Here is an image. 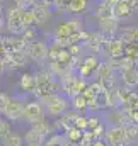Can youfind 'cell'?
I'll use <instances>...</instances> for the list:
<instances>
[{"label":"cell","mask_w":138,"mask_h":146,"mask_svg":"<svg viewBox=\"0 0 138 146\" xmlns=\"http://www.w3.org/2000/svg\"><path fill=\"white\" fill-rule=\"evenodd\" d=\"M84 22L78 15H72V17H67V19H62L58 21L55 26H53V42H56L58 46L62 48H68V39L72 37V34L78 33V31H84Z\"/></svg>","instance_id":"obj_1"},{"label":"cell","mask_w":138,"mask_h":146,"mask_svg":"<svg viewBox=\"0 0 138 146\" xmlns=\"http://www.w3.org/2000/svg\"><path fill=\"white\" fill-rule=\"evenodd\" d=\"M36 78V92L34 97L36 99H44L55 92H60V80L50 72L48 68H41L34 73Z\"/></svg>","instance_id":"obj_2"},{"label":"cell","mask_w":138,"mask_h":146,"mask_svg":"<svg viewBox=\"0 0 138 146\" xmlns=\"http://www.w3.org/2000/svg\"><path fill=\"white\" fill-rule=\"evenodd\" d=\"M41 104L44 107L46 115H50V117H60L70 109V99L62 92H55V94L41 99Z\"/></svg>","instance_id":"obj_3"},{"label":"cell","mask_w":138,"mask_h":146,"mask_svg":"<svg viewBox=\"0 0 138 146\" xmlns=\"http://www.w3.org/2000/svg\"><path fill=\"white\" fill-rule=\"evenodd\" d=\"M101 60H99V54H90V53H85V54H82L78 60H77V63H75V66H73V72L77 73L78 76H82V78H90L92 75H96L97 70H99V66H101Z\"/></svg>","instance_id":"obj_4"},{"label":"cell","mask_w":138,"mask_h":146,"mask_svg":"<svg viewBox=\"0 0 138 146\" xmlns=\"http://www.w3.org/2000/svg\"><path fill=\"white\" fill-rule=\"evenodd\" d=\"M89 85V82L82 76H78L75 72L68 73L67 76H63L60 80V90L62 94H65L67 97H72V95H77V94H82V90Z\"/></svg>","instance_id":"obj_5"},{"label":"cell","mask_w":138,"mask_h":146,"mask_svg":"<svg viewBox=\"0 0 138 146\" xmlns=\"http://www.w3.org/2000/svg\"><path fill=\"white\" fill-rule=\"evenodd\" d=\"M5 29L9 31L10 36H21L24 31V24H22V10L15 5L9 7L5 12Z\"/></svg>","instance_id":"obj_6"},{"label":"cell","mask_w":138,"mask_h":146,"mask_svg":"<svg viewBox=\"0 0 138 146\" xmlns=\"http://www.w3.org/2000/svg\"><path fill=\"white\" fill-rule=\"evenodd\" d=\"M26 54L31 61H34L38 65L44 63L48 60V41L46 39H34L31 42H27L26 46Z\"/></svg>","instance_id":"obj_7"},{"label":"cell","mask_w":138,"mask_h":146,"mask_svg":"<svg viewBox=\"0 0 138 146\" xmlns=\"http://www.w3.org/2000/svg\"><path fill=\"white\" fill-rule=\"evenodd\" d=\"M104 42H106V36L97 29H87V37L84 39L82 46H84V51L85 53H90V54H101L104 49Z\"/></svg>","instance_id":"obj_8"},{"label":"cell","mask_w":138,"mask_h":146,"mask_svg":"<svg viewBox=\"0 0 138 146\" xmlns=\"http://www.w3.org/2000/svg\"><path fill=\"white\" fill-rule=\"evenodd\" d=\"M22 119L29 124H33L36 121H41V119H46V112H44V107L41 104L39 99H34V100H29L24 104V110H22Z\"/></svg>","instance_id":"obj_9"},{"label":"cell","mask_w":138,"mask_h":146,"mask_svg":"<svg viewBox=\"0 0 138 146\" xmlns=\"http://www.w3.org/2000/svg\"><path fill=\"white\" fill-rule=\"evenodd\" d=\"M24 104H26V102H22L21 99H17V97H10L9 102H7V106H5V109H3V112H2V115H3L7 121H10V122H17V121H21V119H22Z\"/></svg>","instance_id":"obj_10"},{"label":"cell","mask_w":138,"mask_h":146,"mask_svg":"<svg viewBox=\"0 0 138 146\" xmlns=\"http://www.w3.org/2000/svg\"><path fill=\"white\" fill-rule=\"evenodd\" d=\"M125 41L119 36H111L106 37V42H104V49L102 53L107 58H116V56H125Z\"/></svg>","instance_id":"obj_11"},{"label":"cell","mask_w":138,"mask_h":146,"mask_svg":"<svg viewBox=\"0 0 138 146\" xmlns=\"http://www.w3.org/2000/svg\"><path fill=\"white\" fill-rule=\"evenodd\" d=\"M97 29H99L106 37L116 36V34H118V31H119V21H118L114 15L97 19Z\"/></svg>","instance_id":"obj_12"},{"label":"cell","mask_w":138,"mask_h":146,"mask_svg":"<svg viewBox=\"0 0 138 146\" xmlns=\"http://www.w3.org/2000/svg\"><path fill=\"white\" fill-rule=\"evenodd\" d=\"M135 14H137V10H135L126 0H119L118 3L113 5V15H114L119 22H121V21H130V19H133Z\"/></svg>","instance_id":"obj_13"},{"label":"cell","mask_w":138,"mask_h":146,"mask_svg":"<svg viewBox=\"0 0 138 146\" xmlns=\"http://www.w3.org/2000/svg\"><path fill=\"white\" fill-rule=\"evenodd\" d=\"M104 139L107 145H126L125 138V126H111L104 133Z\"/></svg>","instance_id":"obj_14"},{"label":"cell","mask_w":138,"mask_h":146,"mask_svg":"<svg viewBox=\"0 0 138 146\" xmlns=\"http://www.w3.org/2000/svg\"><path fill=\"white\" fill-rule=\"evenodd\" d=\"M119 82L126 88H138V68L137 65H131L119 72Z\"/></svg>","instance_id":"obj_15"},{"label":"cell","mask_w":138,"mask_h":146,"mask_svg":"<svg viewBox=\"0 0 138 146\" xmlns=\"http://www.w3.org/2000/svg\"><path fill=\"white\" fill-rule=\"evenodd\" d=\"M90 7H92V0H70L68 5H67V14L70 15H85L90 12Z\"/></svg>","instance_id":"obj_16"},{"label":"cell","mask_w":138,"mask_h":146,"mask_svg":"<svg viewBox=\"0 0 138 146\" xmlns=\"http://www.w3.org/2000/svg\"><path fill=\"white\" fill-rule=\"evenodd\" d=\"M17 88L26 94V95H34L36 92V78L34 73L24 72L21 76H19V82H17Z\"/></svg>","instance_id":"obj_17"},{"label":"cell","mask_w":138,"mask_h":146,"mask_svg":"<svg viewBox=\"0 0 138 146\" xmlns=\"http://www.w3.org/2000/svg\"><path fill=\"white\" fill-rule=\"evenodd\" d=\"M5 53L7 51H26L27 42L21 36H0Z\"/></svg>","instance_id":"obj_18"},{"label":"cell","mask_w":138,"mask_h":146,"mask_svg":"<svg viewBox=\"0 0 138 146\" xmlns=\"http://www.w3.org/2000/svg\"><path fill=\"white\" fill-rule=\"evenodd\" d=\"M31 10H33L34 22H36L38 27H39V26H44V24L51 19V15H53V10H51V9H48V7H41V5H33Z\"/></svg>","instance_id":"obj_19"},{"label":"cell","mask_w":138,"mask_h":146,"mask_svg":"<svg viewBox=\"0 0 138 146\" xmlns=\"http://www.w3.org/2000/svg\"><path fill=\"white\" fill-rule=\"evenodd\" d=\"M107 122H111V126H126L128 124V117L123 107H116L111 109V114L107 117Z\"/></svg>","instance_id":"obj_20"},{"label":"cell","mask_w":138,"mask_h":146,"mask_svg":"<svg viewBox=\"0 0 138 146\" xmlns=\"http://www.w3.org/2000/svg\"><path fill=\"white\" fill-rule=\"evenodd\" d=\"M118 34L125 41V44H130V42H137L138 44V26H126V27L119 29Z\"/></svg>","instance_id":"obj_21"},{"label":"cell","mask_w":138,"mask_h":146,"mask_svg":"<svg viewBox=\"0 0 138 146\" xmlns=\"http://www.w3.org/2000/svg\"><path fill=\"white\" fill-rule=\"evenodd\" d=\"M22 139H24V143H26V145H39V146H41L43 143H44V139H46V138H44L41 133H38L36 129L29 127V129L26 131V134H24V138H22Z\"/></svg>","instance_id":"obj_22"},{"label":"cell","mask_w":138,"mask_h":146,"mask_svg":"<svg viewBox=\"0 0 138 146\" xmlns=\"http://www.w3.org/2000/svg\"><path fill=\"white\" fill-rule=\"evenodd\" d=\"M70 107L77 112H85L87 110V99L82 95V94H77V95H72L70 97Z\"/></svg>","instance_id":"obj_23"},{"label":"cell","mask_w":138,"mask_h":146,"mask_svg":"<svg viewBox=\"0 0 138 146\" xmlns=\"http://www.w3.org/2000/svg\"><path fill=\"white\" fill-rule=\"evenodd\" d=\"M63 136L67 138L68 143H82L84 139V131L75 127V126H70L67 131H63Z\"/></svg>","instance_id":"obj_24"},{"label":"cell","mask_w":138,"mask_h":146,"mask_svg":"<svg viewBox=\"0 0 138 146\" xmlns=\"http://www.w3.org/2000/svg\"><path fill=\"white\" fill-rule=\"evenodd\" d=\"M41 146H68V143H67V138L62 133H55V134L46 136L44 143Z\"/></svg>","instance_id":"obj_25"},{"label":"cell","mask_w":138,"mask_h":146,"mask_svg":"<svg viewBox=\"0 0 138 146\" xmlns=\"http://www.w3.org/2000/svg\"><path fill=\"white\" fill-rule=\"evenodd\" d=\"M31 127L36 129L38 133H41L44 138H46V136H50V134H53V127H51V124H50L46 119H41V121L33 122V124H31Z\"/></svg>","instance_id":"obj_26"},{"label":"cell","mask_w":138,"mask_h":146,"mask_svg":"<svg viewBox=\"0 0 138 146\" xmlns=\"http://www.w3.org/2000/svg\"><path fill=\"white\" fill-rule=\"evenodd\" d=\"M125 138H126V145H131L138 139V124L128 122L125 126Z\"/></svg>","instance_id":"obj_27"},{"label":"cell","mask_w":138,"mask_h":146,"mask_svg":"<svg viewBox=\"0 0 138 146\" xmlns=\"http://www.w3.org/2000/svg\"><path fill=\"white\" fill-rule=\"evenodd\" d=\"M97 82L102 85L104 90H113V88L119 87V80L116 78V73H114V75H107V76H102V78H97Z\"/></svg>","instance_id":"obj_28"},{"label":"cell","mask_w":138,"mask_h":146,"mask_svg":"<svg viewBox=\"0 0 138 146\" xmlns=\"http://www.w3.org/2000/svg\"><path fill=\"white\" fill-rule=\"evenodd\" d=\"M21 37H22L26 42L34 41V39L39 37V27H38V26H27V27H24V31H22Z\"/></svg>","instance_id":"obj_29"},{"label":"cell","mask_w":138,"mask_h":146,"mask_svg":"<svg viewBox=\"0 0 138 146\" xmlns=\"http://www.w3.org/2000/svg\"><path fill=\"white\" fill-rule=\"evenodd\" d=\"M3 146H24V139L17 133H10L9 136L3 138Z\"/></svg>","instance_id":"obj_30"},{"label":"cell","mask_w":138,"mask_h":146,"mask_svg":"<svg viewBox=\"0 0 138 146\" xmlns=\"http://www.w3.org/2000/svg\"><path fill=\"white\" fill-rule=\"evenodd\" d=\"M10 133H12V122L7 119H0V139L9 136Z\"/></svg>","instance_id":"obj_31"},{"label":"cell","mask_w":138,"mask_h":146,"mask_svg":"<svg viewBox=\"0 0 138 146\" xmlns=\"http://www.w3.org/2000/svg\"><path fill=\"white\" fill-rule=\"evenodd\" d=\"M96 102H97V106H99V110L109 109V100H107V92H106V90L99 92V94L96 95Z\"/></svg>","instance_id":"obj_32"},{"label":"cell","mask_w":138,"mask_h":146,"mask_svg":"<svg viewBox=\"0 0 138 146\" xmlns=\"http://www.w3.org/2000/svg\"><path fill=\"white\" fill-rule=\"evenodd\" d=\"M22 24H24V27H27V26H36L34 15H33V10H31V9L22 10Z\"/></svg>","instance_id":"obj_33"},{"label":"cell","mask_w":138,"mask_h":146,"mask_svg":"<svg viewBox=\"0 0 138 146\" xmlns=\"http://www.w3.org/2000/svg\"><path fill=\"white\" fill-rule=\"evenodd\" d=\"M101 122H102V121H101L99 117H96V115H87V129H89V131L96 129ZM87 129H85V131H87Z\"/></svg>","instance_id":"obj_34"},{"label":"cell","mask_w":138,"mask_h":146,"mask_svg":"<svg viewBox=\"0 0 138 146\" xmlns=\"http://www.w3.org/2000/svg\"><path fill=\"white\" fill-rule=\"evenodd\" d=\"M14 5L19 7L21 10H26V9H31L34 5V0H14Z\"/></svg>","instance_id":"obj_35"},{"label":"cell","mask_w":138,"mask_h":146,"mask_svg":"<svg viewBox=\"0 0 138 146\" xmlns=\"http://www.w3.org/2000/svg\"><path fill=\"white\" fill-rule=\"evenodd\" d=\"M73 126L78 127V129H82V131H85V129H87V115H82V114H80V115L77 117V121L73 122Z\"/></svg>","instance_id":"obj_36"},{"label":"cell","mask_w":138,"mask_h":146,"mask_svg":"<svg viewBox=\"0 0 138 146\" xmlns=\"http://www.w3.org/2000/svg\"><path fill=\"white\" fill-rule=\"evenodd\" d=\"M9 99H10V95H9V94H5V92H0V114L3 112L5 106H7V102H9Z\"/></svg>","instance_id":"obj_37"},{"label":"cell","mask_w":138,"mask_h":146,"mask_svg":"<svg viewBox=\"0 0 138 146\" xmlns=\"http://www.w3.org/2000/svg\"><path fill=\"white\" fill-rule=\"evenodd\" d=\"M89 146H107V143H106V139H104V138H99V139H94Z\"/></svg>","instance_id":"obj_38"},{"label":"cell","mask_w":138,"mask_h":146,"mask_svg":"<svg viewBox=\"0 0 138 146\" xmlns=\"http://www.w3.org/2000/svg\"><path fill=\"white\" fill-rule=\"evenodd\" d=\"M5 31V19L3 17H0V36H2V33Z\"/></svg>","instance_id":"obj_39"},{"label":"cell","mask_w":138,"mask_h":146,"mask_svg":"<svg viewBox=\"0 0 138 146\" xmlns=\"http://www.w3.org/2000/svg\"><path fill=\"white\" fill-rule=\"evenodd\" d=\"M3 72H7V68H5V63H3V60L0 58V73H3Z\"/></svg>","instance_id":"obj_40"},{"label":"cell","mask_w":138,"mask_h":146,"mask_svg":"<svg viewBox=\"0 0 138 146\" xmlns=\"http://www.w3.org/2000/svg\"><path fill=\"white\" fill-rule=\"evenodd\" d=\"M3 53H5V49H3V44H2V39H0V58L3 56Z\"/></svg>","instance_id":"obj_41"},{"label":"cell","mask_w":138,"mask_h":146,"mask_svg":"<svg viewBox=\"0 0 138 146\" xmlns=\"http://www.w3.org/2000/svg\"><path fill=\"white\" fill-rule=\"evenodd\" d=\"M0 17H3V5H2V2H0Z\"/></svg>","instance_id":"obj_42"},{"label":"cell","mask_w":138,"mask_h":146,"mask_svg":"<svg viewBox=\"0 0 138 146\" xmlns=\"http://www.w3.org/2000/svg\"><path fill=\"white\" fill-rule=\"evenodd\" d=\"M24 146H39V145H24Z\"/></svg>","instance_id":"obj_43"},{"label":"cell","mask_w":138,"mask_h":146,"mask_svg":"<svg viewBox=\"0 0 138 146\" xmlns=\"http://www.w3.org/2000/svg\"><path fill=\"white\" fill-rule=\"evenodd\" d=\"M0 115H2V114H0ZM0 119H2V117H0Z\"/></svg>","instance_id":"obj_44"}]
</instances>
